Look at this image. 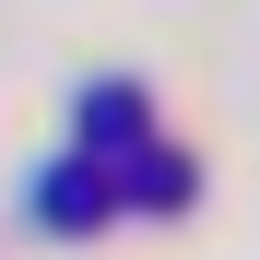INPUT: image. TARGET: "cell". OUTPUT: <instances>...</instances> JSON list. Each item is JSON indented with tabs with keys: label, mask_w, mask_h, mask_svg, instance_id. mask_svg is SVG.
I'll list each match as a JSON object with an SVG mask.
<instances>
[{
	"label": "cell",
	"mask_w": 260,
	"mask_h": 260,
	"mask_svg": "<svg viewBox=\"0 0 260 260\" xmlns=\"http://www.w3.org/2000/svg\"><path fill=\"white\" fill-rule=\"evenodd\" d=\"M36 213H48L59 237H95L118 213V166L107 154H48V178H36Z\"/></svg>",
	"instance_id": "cell-1"
},
{
	"label": "cell",
	"mask_w": 260,
	"mask_h": 260,
	"mask_svg": "<svg viewBox=\"0 0 260 260\" xmlns=\"http://www.w3.org/2000/svg\"><path fill=\"white\" fill-rule=\"evenodd\" d=\"M189 201H201V154H178V142L118 154V213H189Z\"/></svg>",
	"instance_id": "cell-2"
},
{
	"label": "cell",
	"mask_w": 260,
	"mask_h": 260,
	"mask_svg": "<svg viewBox=\"0 0 260 260\" xmlns=\"http://www.w3.org/2000/svg\"><path fill=\"white\" fill-rule=\"evenodd\" d=\"M130 142H154V95L142 83H83V154H130Z\"/></svg>",
	"instance_id": "cell-3"
}]
</instances>
